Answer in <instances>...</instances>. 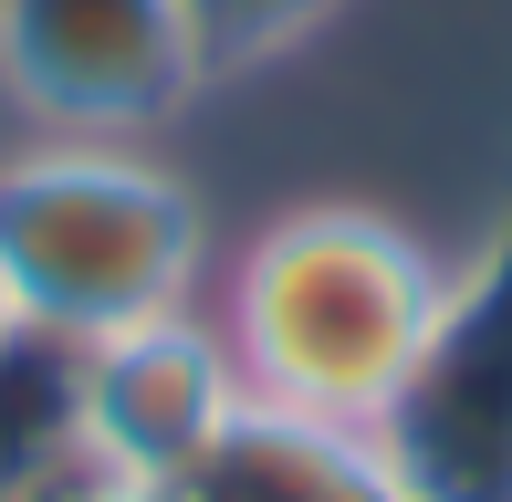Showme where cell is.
<instances>
[{
	"mask_svg": "<svg viewBox=\"0 0 512 502\" xmlns=\"http://www.w3.org/2000/svg\"><path fill=\"white\" fill-rule=\"evenodd\" d=\"M471 272L377 199H304L220 262V314L241 387L335 429H398L460 325Z\"/></svg>",
	"mask_w": 512,
	"mask_h": 502,
	"instance_id": "cell-1",
	"label": "cell"
},
{
	"mask_svg": "<svg viewBox=\"0 0 512 502\" xmlns=\"http://www.w3.org/2000/svg\"><path fill=\"white\" fill-rule=\"evenodd\" d=\"M209 199L147 136H32L0 157V314L53 346L209 304Z\"/></svg>",
	"mask_w": 512,
	"mask_h": 502,
	"instance_id": "cell-2",
	"label": "cell"
},
{
	"mask_svg": "<svg viewBox=\"0 0 512 502\" xmlns=\"http://www.w3.org/2000/svg\"><path fill=\"white\" fill-rule=\"evenodd\" d=\"M0 95L42 136H147L209 95L189 0H0Z\"/></svg>",
	"mask_w": 512,
	"mask_h": 502,
	"instance_id": "cell-3",
	"label": "cell"
},
{
	"mask_svg": "<svg viewBox=\"0 0 512 502\" xmlns=\"http://www.w3.org/2000/svg\"><path fill=\"white\" fill-rule=\"evenodd\" d=\"M241 356H230L220 314L178 304L147 325H115L95 346H74V471L95 482H189L199 450L241 408Z\"/></svg>",
	"mask_w": 512,
	"mask_h": 502,
	"instance_id": "cell-4",
	"label": "cell"
},
{
	"mask_svg": "<svg viewBox=\"0 0 512 502\" xmlns=\"http://www.w3.org/2000/svg\"><path fill=\"white\" fill-rule=\"evenodd\" d=\"M178 502H439L387 429H335L304 408L241 398L230 429L199 450Z\"/></svg>",
	"mask_w": 512,
	"mask_h": 502,
	"instance_id": "cell-5",
	"label": "cell"
},
{
	"mask_svg": "<svg viewBox=\"0 0 512 502\" xmlns=\"http://www.w3.org/2000/svg\"><path fill=\"white\" fill-rule=\"evenodd\" d=\"M335 11H345V0H189V21H199V53H209V84H230V74H262V63L304 53V42H314Z\"/></svg>",
	"mask_w": 512,
	"mask_h": 502,
	"instance_id": "cell-6",
	"label": "cell"
},
{
	"mask_svg": "<svg viewBox=\"0 0 512 502\" xmlns=\"http://www.w3.org/2000/svg\"><path fill=\"white\" fill-rule=\"evenodd\" d=\"M53 502H178V492H168V482H95V471H74Z\"/></svg>",
	"mask_w": 512,
	"mask_h": 502,
	"instance_id": "cell-7",
	"label": "cell"
},
{
	"mask_svg": "<svg viewBox=\"0 0 512 502\" xmlns=\"http://www.w3.org/2000/svg\"><path fill=\"white\" fill-rule=\"evenodd\" d=\"M11 335H21V325H11V314H0V346H11Z\"/></svg>",
	"mask_w": 512,
	"mask_h": 502,
	"instance_id": "cell-8",
	"label": "cell"
},
{
	"mask_svg": "<svg viewBox=\"0 0 512 502\" xmlns=\"http://www.w3.org/2000/svg\"><path fill=\"white\" fill-rule=\"evenodd\" d=\"M21 502H53V492H21Z\"/></svg>",
	"mask_w": 512,
	"mask_h": 502,
	"instance_id": "cell-9",
	"label": "cell"
}]
</instances>
